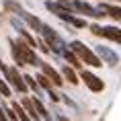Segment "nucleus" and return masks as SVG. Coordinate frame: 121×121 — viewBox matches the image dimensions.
I'll return each instance as SVG.
<instances>
[{"instance_id": "nucleus-1", "label": "nucleus", "mask_w": 121, "mask_h": 121, "mask_svg": "<svg viewBox=\"0 0 121 121\" xmlns=\"http://www.w3.org/2000/svg\"><path fill=\"white\" fill-rule=\"evenodd\" d=\"M74 53L78 56V60L80 62H84L86 66H90V68H101L103 62H101V57L95 53V49H90L88 45H84L82 41H78V39H74L70 45H68Z\"/></svg>"}, {"instance_id": "nucleus-2", "label": "nucleus", "mask_w": 121, "mask_h": 121, "mask_svg": "<svg viewBox=\"0 0 121 121\" xmlns=\"http://www.w3.org/2000/svg\"><path fill=\"white\" fill-rule=\"evenodd\" d=\"M41 37H43L45 43L49 45V49L53 51V53H57V56H64V51L70 49L68 43H66V41L60 37V35H57L49 25H45V23H43V29H41Z\"/></svg>"}, {"instance_id": "nucleus-3", "label": "nucleus", "mask_w": 121, "mask_h": 121, "mask_svg": "<svg viewBox=\"0 0 121 121\" xmlns=\"http://www.w3.org/2000/svg\"><path fill=\"white\" fill-rule=\"evenodd\" d=\"M0 72L4 74L6 82L10 84V86H13V88L17 90V92H23V95H25L27 90H29V86L25 84V78H23V76L19 74V70H17V68H8V66L4 64L2 60H0Z\"/></svg>"}, {"instance_id": "nucleus-4", "label": "nucleus", "mask_w": 121, "mask_h": 121, "mask_svg": "<svg viewBox=\"0 0 121 121\" xmlns=\"http://www.w3.org/2000/svg\"><path fill=\"white\" fill-rule=\"evenodd\" d=\"M13 41H14V39H13ZM14 47H17V51L21 53V57H23L25 66H41V60H39V56L35 53V49H33L31 45L27 43L25 39L14 41Z\"/></svg>"}, {"instance_id": "nucleus-5", "label": "nucleus", "mask_w": 121, "mask_h": 121, "mask_svg": "<svg viewBox=\"0 0 121 121\" xmlns=\"http://www.w3.org/2000/svg\"><path fill=\"white\" fill-rule=\"evenodd\" d=\"M80 80H84V84H86V88H88L90 92H103V90H105V82H103L96 74H92L90 70L80 72Z\"/></svg>"}, {"instance_id": "nucleus-6", "label": "nucleus", "mask_w": 121, "mask_h": 121, "mask_svg": "<svg viewBox=\"0 0 121 121\" xmlns=\"http://www.w3.org/2000/svg\"><path fill=\"white\" fill-rule=\"evenodd\" d=\"M72 8H74V13H80V14H84V17H92V19H101V17H105L103 10L90 6L88 2H82V0H72Z\"/></svg>"}, {"instance_id": "nucleus-7", "label": "nucleus", "mask_w": 121, "mask_h": 121, "mask_svg": "<svg viewBox=\"0 0 121 121\" xmlns=\"http://www.w3.org/2000/svg\"><path fill=\"white\" fill-rule=\"evenodd\" d=\"M95 53L101 57L103 64H107V66H117V64H119V56H117V51H113L111 47H107V45H96V47H95Z\"/></svg>"}, {"instance_id": "nucleus-8", "label": "nucleus", "mask_w": 121, "mask_h": 121, "mask_svg": "<svg viewBox=\"0 0 121 121\" xmlns=\"http://www.w3.org/2000/svg\"><path fill=\"white\" fill-rule=\"evenodd\" d=\"M41 72H43L45 76L51 80V84H53V86H62V84H64V76H62V74H60L56 68H51V64H45V62H41Z\"/></svg>"}, {"instance_id": "nucleus-9", "label": "nucleus", "mask_w": 121, "mask_h": 121, "mask_svg": "<svg viewBox=\"0 0 121 121\" xmlns=\"http://www.w3.org/2000/svg\"><path fill=\"white\" fill-rule=\"evenodd\" d=\"M101 37L109 39V41H115V43H121V29L115 25H107L101 29Z\"/></svg>"}, {"instance_id": "nucleus-10", "label": "nucleus", "mask_w": 121, "mask_h": 121, "mask_svg": "<svg viewBox=\"0 0 121 121\" xmlns=\"http://www.w3.org/2000/svg\"><path fill=\"white\" fill-rule=\"evenodd\" d=\"M99 10L105 13V17H111L115 21H121V6H115V4H107V2H101L99 4Z\"/></svg>"}, {"instance_id": "nucleus-11", "label": "nucleus", "mask_w": 121, "mask_h": 121, "mask_svg": "<svg viewBox=\"0 0 121 121\" xmlns=\"http://www.w3.org/2000/svg\"><path fill=\"white\" fill-rule=\"evenodd\" d=\"M19 17H21L23 21H25V23H27L29 27H31V29H35L37 33H41V29H43V23H41V21H39L37 17H33V14H29L27 10H21V13H19Z\"/></svg>"}, {"instance_id": "nucleus-12", "label": "nucleus", "mask_w": 121, "mask_h": 121, "mask_svg": "<svg viewBox=\"0 0 121 121\" xmlns=\"http://www.w3.org/2000/svg\"><path fill=\"white\" fill-rule=\"evenodd\" d=\"M21 105H23V109L27 111V115H29L33 121H39V119H41V117H39V113H37V109H35V105H33V99H29V96H23Z\"/></svg>"}, {"instance_id": "nucleus-13", "label": "nucleus", "mask_w": 121, "mask_h": 121, "mask_svg": "<svg viewBox=\"0 0 121 121\" xmlns=\"http://www.w3.org/2000/svg\"><path fill=\"white\" fill-rule=\"evenodd\" d=\"M60 74L64 76V80H68V82H70V84H74V86H76V84L80 82V80H78V74H76V70H74L72 66H68V64H66L64 68H62V72H60Z\"/></svg>"}, {"instance_id": "nucleus-14", "label": "nucleus", "mask_w": 121, "mask_h": 121, "mask_svg": "<svg viewBox=\"0 0 121 121\" xmlns=\"http://www.w3.org/2000/svg\"><path fill=\"white\" fill-rule=\"evenodd\" d=\"M33 105H35V109H37V113H39V117H41V119L53 121V119H51V115L47 113V109L43 107V103H41V99H39V96H33Z\"/></svg>"}, {"instance_id": "nucleus-15", "label": "nucleus", "mask_w": 121, "mask_h": 121, "mask_svg": "<svg viewBox=\"0 0 121 121\" xmlns=\"http://www.w3.org/2000/svg\"><path fill=\"white\" fill-rule=\"evenodd\" d=\"M62 57H64L66 62H68V66H72V68H80V66H82V64H80V60H78V56L72 49L64 51V56H62Z\"/></svg>"}, {"instance_id": "nucleus-16", "label": "nucleus", "mask_w": 121, "mask_h": 121, "mask_svg": "<svg viewBox=\"0 0 121 121\" xmlns=\"http://www.w3.org/2000/svg\"><path fill=\"white\" fill-rule=\"evenodd\" d=\"M35 80H37V84H39V86H41L43 90H51V88H53V84H51V80H49L47 76H45L43 72H39Z\"/></svg>"}, {"instance_id": "nucleus-17", "label": "nucleus", "mask_w": 121, "mask_h": 121, "mask_svg": "<svg viewBox=\"0 0 121 121\" xmlns=\"http://www.w3.org/2000/svg\"><path fill=\"white\" fill-rule=\"evenodd\" d=\"M10 107L14 109V113H17V117H19V121H33L29 115H27V111L23 109V105H19V103H13Z\"/></svg>"}, {"instance_id": "nucleus-18", "label": "nucleus", "mask_w": 121, "mask_h": 121, "mask_svg": "<svg viewBox=\"0 0 121 121\" xmlns=\"http://www.w3.org/2000/svg\"><path fill=\"white\" fill-rule=\"evenodd\" d=\"M23 78H25V84L33 90V92H35V95H41V86L37 84V80H35V78H33V76H29V74H25Z\"/></svg>"}, {"instance_id": "nucleus-19", "label": "nucleus", "mask_w": 121, "mask_h": 121, "mask_svg": "<svg viewBox=\"0 0 121 121\" xmlns=\"http://www.w3.org/2000/svg\"><path fill=\"white\" fill-rule=\"evenodd\" d=\"M0 96H10V86H8L6 80L0 78Z\"/></svg>"}, {"instance_id": "nucleus-20", "label": "nucleus", "mask_w": 121, "mask_h": 121, "mask_svg": "<svg viewBox=\"0 0 121 121\" xmlns=\"http://www.w3.org/2000/svg\"><path fill=\"white\" fill-rule=\"evenodd\" d=\"M37 45H39V49H41V51H43V53H49V45H47V43H45V41H43V39H39V41H37Z\"/></svg>"}, {"instance_id": "nucleus-21", "label": "nucleus", "mask_w": 121, "mask_h": 121, "mask_svg": "<svg viewBox=\"0 0 121 121\" xmlns=\"http://www.w3.org/2000/svg\"><path fill=\"white\" fill-rule=\"evenodd\" d=\"M101 29H103V27L96 25V23H95V25H90V33H92V35H99V37H101Z\"/></svg>"}, {"instance_id": "nucleus-22", "label": "nucleus", "mask_w": 121, "mask_h": 121, "mask_svg": "<svg viewBox=\"0 0 121 121\" xmlns=\"http://www.w3.org/2000/svg\"><path fill=\"white\" fill-rule=\"evenodd\" d=\"M47 95H49V99H51L53 103H57V101H60V95H57V92H56L53 88H51V90H47Z\"/></svg>"}, {"instance_id": "nucleus-23", "label": "nucleus", "mask_w": 121, "mask_h": 121, "mask_svg": "<svg viewBox=\"0 0 121 121\" xmlns=\"http://www.w3.org/2000/svg\"><path fill=\"white\" fill-rule=\"evenodd\" d=\"M0 121H8V117H6V113H4L2 105H0Z\"/></svg>"}, {"instance_id": "nucleus-24", "label": "nucleus", "mask_w": 121, "mask_h": 121, "mask_svg": "<svg viewBox=\"0 0 121 121\" xmlns=\"http://www.w3.org/2000/svg\"><path fill=\"white\" fill-rule=\"evenodd\" d=\"M57 121H70L68 117H64V115H57Z\"/></svg>"}, {"instance_id": "nucleus-25", "label": "nucleus", "mask_w": 121, "mask_h": 121, "mask_svg": "<svg viewBox=\"0 0 121 121\" xmlns=\"http://www.w3.org/2000/svg\"><path fill=\"white\" fill-rule=\"evenodd\" d=\"M117 2H121V0H117Z\"/></svg>"}]
</instances>
